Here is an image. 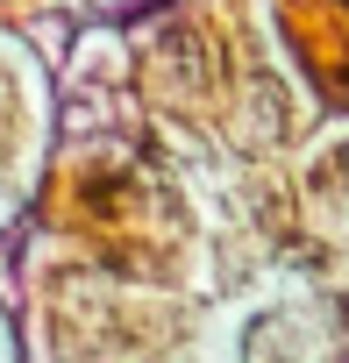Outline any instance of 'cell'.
Returning <instances> with one entry per match:
<instances>
[{"label": "cell", "mask_w": 349, "mask_h": 363, "mask_svg": "<svg viewBox=\"0 0 349 363\" xmlns=\"http://www.w3.org/2000/svg\"><path fill=\"white\" fill-rule=\"evenodd\" d=\"M243 356H250V363H306V356L292 349V320H285V313H264V320H250V342H243Z\"/></svg>", "instance_id": "cell-1"}, {"label": "cell", "mask_w": 349, "mask_h": 363, "mask_svg": "<svg viewBox=\"0 0 349 363\" xmlns=\"http://www.w3.org/2000/svg\"><path fill=\"white\" fill-rule=\"evenodd\" d=\"M335 171H342V186H349V150H342V164H335Z\"/></svg>", "instance_id": "cell-2"}]
</instances>
